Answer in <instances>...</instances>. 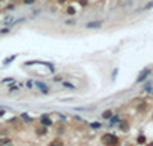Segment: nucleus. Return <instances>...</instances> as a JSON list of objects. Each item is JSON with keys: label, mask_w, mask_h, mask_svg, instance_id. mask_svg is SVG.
I'll use <instances>...</instances> for the list:
<instances>
[{"label": "nucleus", "mask_w": 153, "mask_h": 146, "mask_svg": "<svg viewBox=\"0 0 153 146\" xmlns=\"http://www.w3.org/2000/svg\"><path fill=\"white\" fill-rule=\"evenodd\" d=\"M120 122H121V117H120V114H113V115H112V119L109 120V128H113V126H116Z\"/></svg>", "instance_id": "obj_7"}, {"label": "nucleus", "mask_w": 153, "mask_h": 146, "mask_svg": "<svg viewBox=\"0 0 153 146\" xmlns=\"http://www.w3.org/2000/svg\"><path fill=\"white\" fill-rule=\"evenodd\" d=\"M57 115H58V119H60V120H63V122H66V119H67V117H66L64 114H61V112H57Z\"/></svg>", "instance_id": "obj_26"}, {"label": "nucleus", "mask_w": 153, "mask_h": 146, "mask_svg": "<svg viewBox=\"0 0 153 146\" xmlns=\"http://www.w3.org/2000/svg\"><path fill=\"white\" fill-rule=\"evenodd\" d=\"M147 146H153V142H150V143H147Z\"/></svg>", "instance_id": "obj_34"}, {"label": "nucleus", "mask_w": 153, "mask_h": 146, "mask_svg": "<svg viewBox=\"0 0 153 146\" xmlns=\"http://www.w3.org/2000/svg\"><path fill=\"white\" fill-rule=\"evenodd\" d=\"M20 120H23L26 125H31L32 122H34V119L29 115V114H26V112H23V114H20Z\"/></svg>", "instance_id": "obj_9"}, {"label": "nucleus", "mask_w": 153, "mask_h": 146, "mask_svg": "<svg viewBox=\"0 0 153 146\" xmlns=\"http://www.w3.org/2000/svg\"><path fill=\"white\" fill-rule=\"evenodd\" d=\"M55 132H57V135H63V134H64V125L61 123L60 126H57V129H55Z\"/></svg>", "instance_id": "obj_20"}, {"label": "nucleus", "mask_w": 153, "mask_h": 146, "mask_svg": "<svg viewBox=\"0 0 153 146\" xmlns=\"http://www.w3.org/2000/svg\"><path fill=\"white\" fill-rule=\"evenodd\" d=\"M15 59H17V54H14V55H11V57H6V59L3 60V65L6 66V65H9V63H12V62H14Z\"/></svg>", "instance_id": "obj_16"}, {"label": "nucleus", "mask_w": 153, "mask_h": 146, "mask_svg": "<svg viewBox=\"0 0 153 146\" xmlns=\"http://www.w3.org/2000/svg\"><path fill=\"white\" fill-rule=\"evenodd\" d=\"M103 23H104L103 20H92V22L86 23V29H98L103 26Z\"/></svg>", "instance_id": "obj_6"}, {"label": "nucleus", "mask_w": 153, "mask_h": 146, "mask_svg": "<svg viewBox=\"0 0 153 146\" xmlns=\"http://www.w3.org/2000/svg\"><path fill=\"white\" fill-rule=\"evenodd\" d=\"M112 115H113V111H112V109H106V111L101 114V117H103L104 120H107V122L112 119Z\"/></svg>", "instance_id": "obj_13"}, {"label": "nucleus", "mask_w": 153, "mask_h": 146, "mask_svg": "<svg viewBox=\"0 0 153 146\" xmlns=\"http://www.w3.org/2000/svg\"><path fill=\"white\" fill-rule=\"evenodd\" d=\"M80 5H83V6L87 5V0H80Z\"/></svg>", "instance_id": "obj_32"}, {"label": "nucleus", "mask_w": 153, "mask_h": 146, "mask_svg": "<svg viewBox=\"0 0 153 146\" xmlns=\"http://www.w3.org/2000/svg\"><path fill=\"white\" fill-rule=\"evenodd\" d=\"M9 32H11L9 28H3V29H0V35H2V34H9Z\"/></svg>", "instance_id": "obj_27"}, {"label": "nucleus", "mask_w": 153, "mask_h": 146, "mask_svg": "<svg viewBox=\"0 0 153 146\" xmlns=\"http://www.w3.org/2000/svg\"><path fill=\"white\" fill-rule=\"evenodd\" d=\"M77 22H75V18H67L66 22H64V25H67V26H74Z\"/></svg>", "instance_id": "obj_21"}, {"label": "nucleus", "mask_w": 153, "mask_h": 146, "mask_svg": "<svg viewBox=\"0 0 153 146\" xmlns=\"http://www.w3.org/2000/svg\"><path fill=\"white\" fill-rule=\"evenodd\" d=\"M25 86H26L28 89H32V88H34V80H28V82L25 83Z\"/></svg>", "instance_id": "obj_23"}, {"label": "nucleus", "mask_w": 153, "mask_h": 146, "mask_svg": "<svg viewBox=\"0 0 153 146\" xmlns=\"http://www.w3.org/2000/svg\"><path fill=\"white\" fill-rule=\"evenodd\" d=\"M38 123H40L41 126H46V128H49V126H52V125H54L52 119H51L48 114H41V115H40V119H38Z\"/></svg>", "instance_id": "obj_4"}, {"label": "nucleus", "mask_w": 153, "mask_h": 146, "mask_svg": "<svg viewBox=\"0 0 153 146\" xmlns=\"http://www.w3.org/2000/svg\"><path fill=\"white\" fill-rule=\"evenodd\" d=\"M147 108H149V106H147V103H146V102H141V103L136 106L138 112H146V111H147Z\"/></svg>", "instance_id": "obj_14"}, {"label": "nucleus", "mask_w": 153, "mask_h": 146, "mask_svg": "<svg viewBox=\"0 0 153 146\" xmlns=\"http://www.w3.org/2000/svg\"><path fill=\"white\" fill-rule=\"evenodd\" d=\"M61 86H63V88H66V89H75V88H77L75 85H72L70 82H66V80H63V82H61Z\"/></svg>", "instance_id": "obj_15"}, {"label": "nucleus", "mask_w": 153, "mask_h": 146, "mask_svg": "<svg viewBox=\"0 0 153 146\" xmlns=\"http://www.w3.org/2000/svg\"><path fill=\"white\" fill-rule=\"evenodd\" d=\"M48 146H64V143H63L61 140H58V139H55V140H52V142H51V143H49V145H48Z\"/></svg>", "instance_id": "obj_19"}, {"label": "nucleus", "mask_w": 153, "mask_h": 146, "mask_svg": "<svg viewBox=\"0 0 153 146\" xmlns=\"http://www.w3.org/2000/svg\"><path fill=\"white\" fill-rule=\"evenodd\" d=\"M52 80H54L55 83H61V82H63V77H61V75H54Z\"/></svg>", "instance_id": "obj_25"}, {"label": "nucleus", "mask_w": 153, "mask_h": 146, "mask_svg": "<svg viewBox=\"0 0 153 146\" xmlns=\"http://www.w3.org/2000/svg\"><path fill=\"white\" fill-rule=\"evenodd\" d=\"M136 145H139V146H144V145H147V137L141 132V134H138V137H136Z\"/></svg>", "instance_id": "obj_8"}, {"label": "nucleus", "mask_w": 153, "mask_h": 146, "mask_svg": "<svg viewBox=\"0 0 153 146\" xmlns=\"http://www.w3.org/2000/svg\"><path fill=\"white\" fill-rule=\"evenodd\" d=\"M152 74V69L150 68H144L139 74H138V77H136V80H135V83L136 85H139V83H144L147 79H149V75Z\"/></svg>", "instance_id": "obj_2"}, {"label": "nucleus", "mask_w": 153, "mask_h": 146, "mask_svg": "<svg viewBox=\"0 0 153 146\" xmlns=\"http://www.w3.org/2000/svg\"><path fill=\"white\" fill-rule=\"evenodd\" d=\"M21 3H23V5H34L35 0H21Z\"/></svg>", "instance_id": "obj_28"}, {"label": "nucleus", "mask_w": 153, "mask_h": 146, "mask_svg": "<svg viewBox=\"0 0 153 146\" xmlns=\"http://www.w3.org/2000/svg\"><path fill=\"white\" fill-rule=\"evenodd\" d=\"M58 2V5H63V3H66V0H57Z\"/></svg>", "instance_id": "obj_33"}, {"label": "nucleus", "mask_w": 153, "mask_h": 146, "mask_svg": "<svg viewBox=\"0 0 153 146\" xmlns=\"http://www.w3.org/2000/svg\"><path fill=\"white\" fill-rule=\"evenodd\" d=\"M0 146H12V140L6 135V137H0Z\"/></svg>", "instance_id": "obj_12"}, {"label": "nucleus", "mask_w": 153, "mask_h": 146, "mask_svg": "<svg viewBox=\"0 0 153 146\" xmlns=\"http://www.w3.org/2000/svg\"><path fill=\"white\" fill-rule=\"evenodd\" d=\"M89 126H90V129H101V128H103V123H100V122H92V123H89Z\"/></svg>", "instance_id": "obj_17"}, {"label": "nucleus", "mask_w": 153, "mask_h": 146, "mask_svg": "<svg viewBox=\"0 0 153 146\" xmlns=\"http://www.w3.org/2000/svg\"><path fill=\"white\" fill-rule=\"evenodd\" d=\"M34 88H37V89L40 91V94H49V86H48L44 82L34 80Z\"/></svg>", "instance_id": "obj_3"}, {"label": "nucleus", "mask_w": 153, "mask_h": 146, "mask_svg": "<svg viewBox=\"0 0 153 146\" xmlns=\"http://www.w3.org/2000/svg\"><path fill=\"white\" fill-rule=\"evenodd\" d=\"M118 129H120V132H124V134H127L129 131H130V123H129V120H121L118 125Z\"/></svg>", "instance_id": "obj_5"}, {"label": "nucleus", "mask_w": 153, "mask_h": 146, "mask_svg": "<svg viewBox=\"0 0 153 146\" xmlns=\"http://www.w3.org/2000/svg\"><path fill=\"white\" fill-rule=\"evenodd\" d=\"M0 83H2V85H6V83H11V85H12V83H15V79H12V77H5Z\"/></svg>", "instance_id": "obj_18"}, {"label": "nucleus", "mask_w": 153, "mask_h": 146, "mask_svg": "<svg viewBox=\"0 0 153 146\" xmlns=\"http://www.w3.org/2000/svg\"><path fill=\"white\" fill-rule=\"evenodd\" d=\"M66 12H67V14H69V15H74V14H75V12H77V11H75V8H74V6H69V8H67V9H66Z\"/></svg>", "instance_id": "obj_22"}, {"label": "nucleus", "mask_w": 153, "mask_h": 146, "mask_svg": "<svg viewBox=\"0 0 153 146\" xmlns=\"http://www.w3.org/2000/svg\"><path fill=\"white\" fill-rule=\"evenodd\" d=\"M75 111H77V112H83V111H87V109H86V108H81V106H80V108H75Z\"/></svg>", "instance_id": "obj_30"}, {"label": "nucleus", "mask_w": 153, "mask_h": 146, "mask_svg": "<svg viewBox=\"0 0 153 146\" xmlns=\"http://www.w3.org/2000/svg\"><path fill=\"white\" fill-rule=\"evenodd\" d=\"M35 132H37V135H40V137H43V135H48V128L46 126H37L35 128Z\"/></svg>", "instance_id": "obj_10"}, {"label": "nucleus", "mask_w": 153, "mask_h": 146, "mask_svg": "<svg viewBox=\"0 0 153 146\" xmlns=\"http://www.w3.org/2000/svg\"><path fill=\"white\" fill-rule=\"evenodd\" d=\"M101 143L104 146H120L121 145V140L116 134H112V132H106L103 137H101Z\"/></svg>", "instance_id": "obj_1"}, {"label": "nucleus", "mask_w": 153, "mask_h": 146, "mask_svg": "<svg viewBox=\"0 0 153 146\" xmlns=\"http://www.w3.org/2000/svg\"><path fill=\"white\" fill-rule=\"evenodd\" d=\"M143 89L146 91V92H149V94H153V83L152 82H144V86H143Z\"/></svg>", "instance_id": "obj_11"}, {"label": "nucleus", "mask_w": 153, "mask_h": 146, "mask_svg": "<svg viewBox=\"0 0 153 146\" xmlns=\"http://www.w3.org/2000/svg\"><path fill=\"white\" fill-rule=\"evenodd\" d=\"M11 22H14L12 15H6V18H5V25H11Z\"/></svg>", "instance_id": "obj_24"}, {"label": "nucleus", "mask_w": 153, "mask_h": 146, "mask_svg": "<svg viewBox=\"0 0 153 146\" xmlns=\"http://www.w3.org/2000/svg\"><path fill=\"white\" fill-rule=\"evenodd\" d=\"M5 114H6V109H5V108H0V117H3Z\"/></svg>", "instance_id": "obj_31"}, {"label": "nucleus", "mask_w": 153, "mask_h": 146, "mask_svg": "<svg viewBox=\"0 0 153 146\" xmlns=\"http://www.w3.org/2000/svg\"><path fill=\"white\" fill-rule=\"evenodd\" d=\"M116 74H118V69L115 68V69H113V72H112V80H115V79H116Z\"/></svg>", "instance_id": "obj_29"}]
</instances>
